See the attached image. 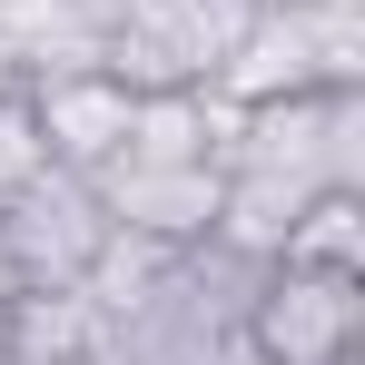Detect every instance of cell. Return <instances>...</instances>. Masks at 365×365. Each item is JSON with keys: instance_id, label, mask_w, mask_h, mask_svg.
Here are the masks:
<instances>
[{"instance_id": "obj_9", "label": "cell", "mask_w": 365, "mask_h": 365, "mask_svg": "<svg viewBox=\"0 0 365 365\" xmlns=\"http://www.w3.org/2000/svg\"><path fill=\"white\" fill-rule=\"evenodd\" d=\"M277 267H326V277H365V187H306L287 257Z\"/></svg>"}, {"instance_id": "obj_1", "label": "cell", "mask_w": 365, "mask_h": 365, "mask_svg": "<svg viewBox=\"0 0 365 365\" xmlns=\"http://www.w3.org/2000/svg\"><path fill=\"white\" fill-rule=\"evenodd\" d=\"M197 89H207L217 109L297 99V89H365V10H326V0H257Z\"/></svg>"}, {"instance_id": "obj_2", "label": "cell", "mask_w": 365, "mask_h": 365, "mask_svg": "<svg viewBox=\"0 0 365 365\" xmlns=\"http://www.w3.org/2000/svg\"><path fill=\"white\" fill-rule=\"evenodd\" d=\"M237 336L257 365H336L365 346V277H326V267H257L237 306Z\"/></svg>"}, {"instance_id": "obj_7", "label": "cell", "mask_w": 365, "mask_h": 365, "mask_svg": "<svg viewBox=\"0 0 365 365\" xmlns=\"http://www.w3.org/2000/svg\"><path fill=\"white\" fill-rule=\"evenodd\" d=\"M109 316L79 287H10V365H99Z\"/></svg>"}, {"instance_id": "obj_5", "label": "cell", "mask_w": 365, "mask_h": 365, "mask_svg": "<svg viewBox=\"0 0 365 365\" xmlns=\"http://www.w3.org/2000/svg\"><path fill=\"white\" fill-rule=\"evenodd\" d=\"M217 158H197V168H138V158H119V168H99V217L109 227H128V237H158V247H207V217H217Z\"/></svg>"}, {"instance_id": "obj_4", "label": "cell", "mask_w": 365, "mask_h": 365, "mask_svg": "<svg viewBox=\"0 0 365 365\" xmlns=\"http://www.w3.org/2000/svg\"><path fill=\"white\" fill-rule=\"evenodd\" d=\"M20 99H30V128H40V158H50V168L99 178V168L128 158L138 89H128L119 69H40V79H20Z\"/></svg>"}, {"instance_id": "obj_10", "label": "cell", "mask_w": 365, "mask_h": 365, "mask_svg": "<svg viewBox=\"0 0 365 365\" xmlns=\"http://www.w3.org/2000/svg\"><path fill=\"white\" fill-rule=\"evenodd\" d=\"M0 365H10V287H0Z\"/></svg>"}, {"instance_id": "obj_6", "label": "cell", "mask_w": 365, "mask_h": 365, "mask_svg": "<svg viewBox=\"0 0 365 365\" xmlns=\"http://www.w3.org/2000/svg\"><path fill=\"white\" fill-rule=\"evenodd\" d=\"M306 187L277 178V168H227L217 178V217H207V247L237 257V267H277L287 257V227H297Z\"/></svg>"}, {"instance_id": "obj_3", "label": "cell", "mask_w": 365, "mask_h": 365, "mask_svg": "<svg viewBox=\"0 0 365 365\" xmlns=\"http://www.w3.org/2000/svg\"><path fill=\"white\" fill-rule=\"evenodd\" d=\"M99 237H109V217L89 178L40 168V178L0 187V287H79Z\"/></svg>"}, {"instance_id": "obj_8", "label": "cell", "mask_w": 365, "mask_h": 365, "mask_svg": "<svg viewBox=\"0 0 365 365\" xmlns=\"http://www.w3.org/2000/svg\"><path fill=\"white\" fill-rule=\"evenodd\" d=\"M217 148H227V109L207 89H138V109H128V158L138 168H197Z\"/></svg>"}]
</instances>
